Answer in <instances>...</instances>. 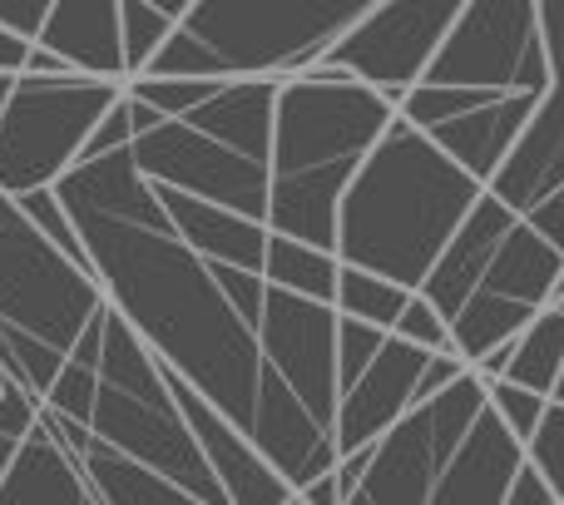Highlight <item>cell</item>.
Listing matches in <instances>:
<instances>
[{
  "label": "cell",
  "mask_w": 564,
  "mask_h": 505,
  "mask_svg": "<svg viewBox=\"0 0 564 505\" xmlns=\"http://www.w3.org/2000/svg\"><path fill=\"white\" fill-rule=\"evenodd\" d=\"M10 456H15V437H0V476H6Z\"/></svg>",
  "instance_id": "74e56055"
},
{
  "label": "cell",
  "mask_w": 564,
  "mask_h": 505,
  "mask_svg": "<svg viewBox=\"0 0 564 505\" xmlns=\"http://www.w3.org/2000/svg\"><path fill=\"white\" fill-rule=\"evenodd\" d=\"M35 411H40V397H30L25 387L0 377V437H25L35 427Z\"/></svg>",
  "instance_id": "d6a6232c"
},
{
  "label": "cell",
  "mask_w": 564,
  "mask_h": 505,
  "mask_svg": "<svg viewBox=\"0 0 564 505\" xmlns=\"http://www.w3.org/2000/svg\"><path fill=\"white\" fill-rule=\"evenodd\" d=\"M560 367H564V312L545 302V308L516 332L506 377L520 382V387H535L540 397H550V382H555Z\"/></svg>",
  "instance_id": "cb8c5ba5"
},
{
  "label": "cell",
  "mask_w": 564,
  "mask_h": 505,
  "mask_svg": "<svg viewBox=\"0 0 564 505\" xmlns=\"http://www.w3.org/2000/svg\"><path fill=\"white\" fill-rule=\"evenodd\" d=\"M25 50H30L25 35H15L10 25H0V69H6V75H20V65H25Z\"/></svg>",
  "instance_id": "8d00e7d4"
},
{
  "label": "cell",
  "mask_w": 564,
  "mask_h": 505,
  "mask_svg": "<svg viewBox=\"0 0 564 505\" xmlns=\"http://www.w3.org/2000/svg\"><path fill=\"white\" fill-rule=\"evenodd\" d=\"M564 268V253L540 238L525 218H510V228L500 234V244L490 248L486 268L476 272L470 292L460 298V308L451 312V352L460 362H476L480 352H490L496 342L516 337L530 318L550 302L555 272Z\"/></svg>",
  "instance_id": "30bf717a"
},
{
  "label": "cell",
  "mask_w": 564,
  "mask_h": 505,
  "mask_svg": "<svg viewBox=\"0 0 564 505\" xmlns=\"http://www.w3.org/2000/svg\"><path fill=\"white\" fill-rule=\"evenodd\" d=\"M75 461H79V471H85V486H89V501L95 505H194L188 491L174 486L164 471L105 447L99 437H89Z\"/></svg>",
  "instance_id": "7402d4cb"
},
{
  "label": "cell",
  "mask_w": 564,
  "mask_h": 505,
  "mask_svg": "<svg viewBox=\"0 0 564 505\" xmlns=\"http://www.w3.org/2000/svg\"><path fill=\"white\" fill-rule=\"evenodd\" d=\"M540 35H545L550 85L540 95L535 115L520 129V139L510 144L506 164L486 184L516 214L550 189H564V0H540Z\"/></svg>",
  "instance_id": "5bb4252c"
},
{
  "label": "cell",
  "mask_w": 564,
  "mask_h": 505,
  "mask_svg": "<svg viewBox=\"0 0 564 505\" xmlns=\"http://www.w3.org/2000/svg\"><path fill=\"white\" fill-rule=\"evenodd\" d=\"M119 79L99 75H25L0 105V194L55 184L79 159V144L115 99Z\"/></svg>",
  "instance_id": "ba28073f"
},
{
  "label": "cell",
  "mask_w": 564,
  "mask_h": 505,
  "mask_svg": "<svg viewBox=\"0 0 564 505\" xmlns=\"http://www.w3.org/2000/svg\"><path fill=\"white\" fill-rule=\"evenodd\" d=\"M387 342V327L377 322H361L351 312H337V327H332V352H337V391L377 357V347Z\"/></svg>",
  "instance_id": "f1b7e54d"
},
{
  "label": "cell",
  "mask_w": 564,
  "mask_h": 505,
  "mask_svg": "<svg viewBox=\"0 0 564 505\" xmlns=\"http://www.w3.org/2000/svg\"><path fill=\"white\" fill-rule=\"evenodd\" d=\"M164 377H169L178 411H184L188 431H194L198 451H204L208 471L224 486V501L228 505H292V486L268 466V456L253 447V437L234 417H224L198 387H188L174 367H164Z\"/></svg>",
  "instance_id": "9a60e30c"
},
{
  "label": "cell",
  "mask_w": 564,
  "mask_h": 505,
  "mask_svg": "<svg viewBox=\"0 0 564 505\" xmlns=\"http://www.w3.org/2000/svg\"><path fill=\"white\" fill-rule=\"evenodd\" d=\"M500 505H555V491H550V481L540 476L530 461H520L516 476H510V486H506V501H500Z\"/></svg>",
  "instance_id": "e575fe53"
},
{
  "label": "cell",
  "mask_w": 564,
  "mask_h": 505,
  "mask_svg": "<svg viewBox=\"0 0 564 505\" xmlns=\"http://www.w3.org/2000/svg\"><path fill=\"white\" fill-rule=\"evenodd\" d=\"M273 99H278V75H224L208 99H198L194 109H184L178 119H188L194 129L234 144L238 154L263 159L273 144Z\"/></svg>",
  "instance_id": "44dd1931"
},
{
  "label": "cell",
  "mask_w": 564,
  "mask_h": 505,
  "mask_svg": "<svg viewBox=\"0 0 564 505\" xmlns=\"http://www.w3.org/2000/svg\"><path fill=\"white\" fill-rule=\"evenodd\" d=\"M525 461L550 481L555 505H564V401L545 397V411H540L535 431L525 437Z\"/></svg>",
  "instance_id": "4316f807"
},
{
  "label": "cell",
  "mask_w": 564,
  "mask_h": 505,
  "mask_svg": "<svg viewBox=\"0 0 564 505\" xmlns=\"http://www.w3.org/2000/svg\"><path fill=\"white\" fill-rule=\"evenodd\" d=\"M99 308L95 272L50 244L15 194H0V377L40 397Z\"/></svg>",
  "instance_id": "8992f818"
},
{
  "label": "cell",
  "mask_w": 564,
  "mask_h": 505,
  "mask_svg": "<svg viewBox=\"0 0 564 505\" xmlns=\"http://www.w3.org/2000/svg\"><path fill=\"white\" fill-rule=\"evenodd\" d=\"M391 332H397V337H406V342H416V347H426V352L451 347L446 318H441V312L431 308V302L421 298L416 288L406 292V302H401V312H397V322H391Z\"/></svg>",
  "instance_id": "4dcf8cb0"
},
{
  "label": "cell",
  "mask_w": 564,
  "mask_h": 505,
  "mask_svg": "<svg viewBox=\"0 0 564 505\" xmlns=\"http://www.w3.org/2000/svg\"><path fill=\"white\" fill-rule=\"evenodd\" d=\"M0 505H95L75 451L40 421V411L0 476Z\"/></svg>",
  "instance_id": "ffe728a7"
},
{
  "label": "cell",
  "mask_w": 564,
  "mask_h": 505,
  "mask_svg": "<svg viewBox=\"0 0 564 505\" xmlns=\"http://www.w3.org/2000/svg\"><path fill=\"white\" fill-rule=\"evenodd\" d=\"M154 6H159V10H169V15L178 20V15H184V10H188V6H194V0H154Z\"/></svg>",
  "instance_id": "f35d334b"
},
{
  "label": "cell",
  "mask_w": 564,
  "mask_h": 505,
  "mask_svg": "<svg viewBox=\"0 0 564 505\" xmlns=\"http://www.w3.org/2000/svg\"><path fill=\"white\" fill-rule=\"evenodd\" d=\"M154 184V179H149ZM159 204H164L169 224L178 228L194 253H204L208 262H234V268H263V244H268V224L263 218H248L238 208H224L214 198L184 194V189L154 184Z\"/></svg>",
  "instance_id": "d6986e66"
},
{
  "label": "cell",
  "mask_w": 564,
  "mask_h": 505,
  "mask_svg": "<svg viewBox=\"0 0 564 505\" xmlns=\"http://www.w3.org/2000/svg\"><path fill=\"white\" fill-rule=\"evenodd\" d=\"M332 327H337V308L307 292H292L268 282L263 312H258V362L278 372L322 421L337 411V352H332Z\"/></svg>",
  "instance_id": "4fadbf2b"
},
{
  "label": "cell",
  "mask_w": 564,
  "mask_h": 505,
  "mask_svg": "<svg viewBox=\"0 0 564 505\" xmlns=\"http://www.w3.org/2000/svg\"><path fill=\"white\" fill-rule=\"evenodd\" d=\"M520 461H525V441L500 421L490 401H480V411L470 417V427L460 431L456 451H451L446 471L431 486L426 505H500Z\"/></svg>",
  "instance_id": "e0dca14e"
},
{
  "label": "cell",
  "mask_w": 564,
  "mask_h": 505,
  "mask_svg": "<svg viewBox=\"0 0 564 505\" xmlns=\"http://www.w3.org/2000/svg\"><path fill=\"white\" fill-rule=\"evenodd\" d=\"M337 268H341V258L332 248H317V244H307V238L273 234V228H268L263 268H258L268 282L332 302V292H337Z\"/></svg>",
  "instance_id": "603a6c76"
},
{
  "label": "cell",
  "mask_w": 564,
  "mask_h": 505,
  "mask_svg": "<svg viewBox=\"0 0 564 505\" xmlns=\"http://www.w3.org/2000/svg\"><path fill=\"white\" fill-rule=\"evenodd\" d=\"M480 401L486 377L470 367L441 391L411 401L371 447H361V471L347 491V505H426Z\"/></svg>",
  "instance_id": "9c48e42d"
},
{
  "label": "cell",
  "mask_w": 564,
  "mask_h": 505,
  "mask_svg": "<svg viewBox=\"0 0 564 505\" xmlns=\"http://www.w3.org/2000/svg\"><path fill=\"white\" fill-rule=\"evenodd\" d=\"M550 401H564V367L555 372V382H550Z\"/></svg>",
  "instance_id": "ab89813d"
},
{
  "label": "cell",
  "mask_w": 564,
  "mask_h": 505,
  "mask_svg": "<svg viewBox=\"0 0 564 505\" xmlns=\"http://www.w3.org/2000/svg\"><path fill=\"white\" fill-rule=\"evenodd\" d=\"M174 30V15L159 10L154 0H119V40H124V79L149 65L159 45Z\"/></svg>",
  "instance_id": "484cf974"
},
{
  "label": "cell",
  "mask_w": 564,
  "mask_h": 505,
  "mask_svg": "<svg viewBox=\"0 0 564 505\" xmlns=\"http://www.w3.org/2000/svg\"><path fill=\"white\" fill-rule=\"evenodd\" d=\"M45 10H50V0H0V25H10L15 35L35 40V30H40V20H45Z\"/></svg>",
  "instance_id": "d590c367"
},
{
  "label": "cell",
  "mask_w": 564,
  "mask_h": 505,
  "mask_svg": "<svg viewBox=\"0 0 564 505\" xmlns=\"http://www.w3.org/2000/svg\"><path fill=\"white\" fill-rule=\"evenodd\" d=\"M89 437L144 466L164 471L174 486L188 491L194 505H228L218 476L208 471L174 391H169L164 362L139 342V332L105 302V337H99V377L95 407H89Z\"/></svg>",
  "instance_id": "52a82bcc"
},
{
  "label": "cell",
  "mask_w": 564,
  "mask_h": 505,
  "mask_svg": "<svg viewBox=\"0 0 564 505\" xmlns=\"http://www.w3.org/2000/svg\"><path fill=\"white\" fill-rule=\"evenodd\" d=\"M486 401L500 411V421H506L520 441L535 431L540 411H545V397H540L535 387H520V382H510V377H490L486 382Z\"/></svg>",
  "instance_id": "f546056e"
},
{
  "label": "cell",
  "mask_w": 564,
  "mask_h": 505,
  "mask_svg": "<svg viewBox=\"0 0 564 505\" xmlns=\"http://www.w3.org/2000/svg\"><path fill=\"white\" fill-rule=\"evenodd\" d=\"M421 362H426V347L387 332V342L377 347V357L337 391V411H332V441H337V456H351V451L371 447L401 411L416 397V377Z\"/></svg>",
  "instance_id": "2e32d148"
},
{
  "label": "cell",
  "mask_w": 564,
  "mask_h": 505,
  "mask_svg": "<svg viewBox=\"0 0 564 505\" xmlns=\"http://www.w3.org/2000/svg\"><path fill=\"white\" fill-rule=\"evenodd\" d=\"M406 292L411 288L381 278V272L357 268V262H341V268H337V292H332V308L351 312V318H361V322H377V327L391 332V322H397Z\"/></svg>",
  "instance_id": "d4e9b609"
},
{
  "label": "cell",
  "mask_w": 564,
  "mask_h": 505,
  "mask_svg": "<svg viewBox=\"0 0 564 505\" xmlns=\"http://www.w3.org/2000/svg\"><path fill=\"white\" fill-rule=\"evenodd\" d=\"M397 119V99L341 69L307 65L278 79L268 144V214L273 234L332 248L337 198L377 135Z\"/></svg>",
  "instance_id": "277c9868"
},
{
  "label": "cell",
  "mask_w": 564,
  "mask_h": 505,
  "mask_svg": "<svg viewBox=\"0 0 564 505\" xmlns=\"http://www.w3.org/2000/svg\"><path fill=\"white\" fill-rule=\"evenodd\" d=\"M15 204L25 208V218L40 228V234L50 238L55 248H65L69 258L79 262V268H89V258H85V244H79V234H75V224H69V214H65V204H59V194H55V184H40V189H25V194H15Z\"/></svg>",
  "instance_id": "83f0119b"
},
{
  "label": "cell",
  "mask_w": 564,
  "mask_h": 505,
  "mask_svg": "<svg viewBox=\"0 0 564 505\" xmlns=\"http://www.w3.org/2000/svg\"><path fill=\"white\" fill-rule=\"evenodd\" d=\"M214 278L224 288V298L234 302V312L258 327V312H263V292H268V278L258 268H234V262H214Z\"/></svg>",
  "instance_id": "1f68e13d"
},
{
  "label": "cell",
  "mask_w": 564,
  "mask_h": 505,
  "mask_svg": "<svg viewBox=\"0 0 564 505\" xmlns=\"http://www.w3.org/2000/svg\"><path fill=\"white\" fill-rule=\"evenodd\" d=\"M480 189L486 184L470 169H460L436 139L397 115L341 189L332 253L401 288H421Z\"/></svg>",
  "instance_id": "3957f363"
},
{
  "label": "cell",
  "mask_w": 564,
  "mask_h": 505,
  "mask_svg": "<svg viewBox=\"0 0 564 505\" xmlns=\"http://www.w3.org/2000/svg\"><path fill=\"white\" fill-rule=\"evenodd\" d=\"M35 45L55 50L69 69L124 85V40H119V0H50L35 30Z\"/></svg>",
  "instance_id": "ac0fdd59"
},
{
  "label": "cell",
  "mask_w": 564,
  "mask_h": 505,
  "mask_svg": "<svg viewBox=\"0 0 564 505\" xmlns=\"http://www.w3.org/2000/svg\"><path fill=\"white\" fill-rule=\"evenodd\" d=\"M377 0H194L139 75H297Z\"/></svg>",
  "instance_id": "5b68a950"
},
{
  "label": "cell",
  "mask_w": 564,
  "mask_h": 505,
  "mask_svg": "<svg viewBox=\"0 0 564 505\" xmlns=\"http://www.w3.org/2000/svg\"><path fill=\"white\" fill-rule=\"evenodd\" d=\"M545 85L540 0H466L421 79L397 99V115L490 184Z\"/></svg>",
  "instance_id": "7a4b0ae2"
},
{
  "label": "cell",
  "mask_w": 564,
  "mask_h": 505,
  "mask_svg": "<svg viewBox=\"0 0 564 505\" xmlns=\"http://www.w3.org/2000/svg\"><path fill=\"white\" fill-rule=\"evenodd\" d=\"M55 194L85 244L89 272L109 308L164 367H174L188 387H198L224 417L248 431L258 337L224 298L214 262L188 248L169 224L129 144L75 159L55 179Z\"/></svg>",
  "instance_id": "6da1fadb"
},
{
  "label": "cell",
  "mask_w": 564,
  "mask_h": 505,
  "mask_svg": "<svg viewBox=\"0 0 564 505\" xmlns=\"http://www.w3.org/2000/svg\"><path fill=\"white\" fill-rule=\"evenodd\" d=\"M520 218H525V224L535 228L540 238H550V244L564 253V189H550V194H540L535 204L520 208Z\"/></svg>",
  "instance_id": "836d02e7"
},
{
  "label": "cell",
  "mask_w": 564,
  "mask_h": 505,
  "mask_svg": "<svg viewBox=\"0 0 564 505\" xmlns=\"http://www.w3.org/2000/svg\"><path fill=\"white\" fill-rule=\"evenodd\" d=\"M10 85H15V75H6V69H0V105H6V95H10Z\"/></svg>",
  "instance_id": "60d3db41"
},
{
  "label": "cell",
  "mask_w": 564,
  "mask_h": 505,
  "mask_svg": "<svg viewBox=\"0 0 564 505\" xmlns=\"http://www.w3.org/2000/svg\"><path fill=\"white\" fill-rule=\"evenodd\" d=\"M129 154H134L139 174L154 179V184L214 198V204L238 208V214H248V218L268 214V164L263 159L238 154L234 144L204 135V129H194L178 115H164L159 125L139 129V135L129 139Z\"/></svg>",
  "instance_id": "7c38bea8"
},
{
  "label": "cell",
  "mask_w": 564,
  "mask_h": 505,
  "mask_svg": "<svg viewBox=\"0 0 564 505\" xmlns=\"http://www.w3.org/2000/svg\"><path fill=\"white\" fill-rule=\"evenodd\" d=\"M466 0H377L357 25H347L312 65L367 79L381 95L401 99L421 79L426 60L456 25Z\"/></svg>",
  "instance_id": "8fae6325"
}]
</instances>
